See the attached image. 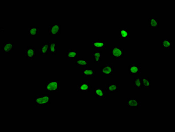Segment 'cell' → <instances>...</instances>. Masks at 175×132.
I'll return each mask as SVG.
<instances>
[{
    "mask_svg": "<svg viewBox=\"0 0 175 132\" xmlns=\"http://www.w3.org/2000/svg\"><path fill=\"white\" fill-rule=\"evenodd\" d=\"M106 43L105 41L92 42V49L96 50H104L106 49Z\"/></svg>",
    "mask_w": 175,
    "mask_h": 132,
    "instance_id": "5bb4252c",
    "label": "cell"
},
{
    "mask_svg": "<svg viewBox=\"0 0 175 132\" xmlns=\"http://www.w3.org/2000/svg\"><path fill=\"white\" fill-rule=\"evenodd\" d=\"M110 52L113 60H120L124 57V50L120 46H113Z\"/></svg>",
    "mask_w": 175,
    "mask_h": 132,
    "instance_id": "3957f363",
    "label": "cell"
},
{
    "mask_svg": "<svg viewBox=\"0 0 175 132\" xmlns=\"http://www.w3.org/2000/svg\"><path fill=\"white\" fill-rule=\"evenodd\" d=\"M36 106H49L51 104L50 96L49 95H38L34 98Z\"/></svg>",
    "mask_w": 175,
    "mask_h": 132,
    "instance_id": "6da1fadb",
    "label": "cell"
},
{
    "mask_svg": "<svg viewBox=\"0 0 175 132\" xmlns=\"http://www.w3.org/2000/svg\"><path fill=\"white\" fill-rule=\"evenodd\" d=\"M45 89L49 92H59L61 90L60 81L48 80L45 82Z\"/></svg>",
    "mask_w": 175,
    "mask_h": 132,
    "instance_id": "7a4b0ae2",
    "label": "cell"
},
{
    "mask_svg": "<svg viewBox=\"0 0 175 132\" xmlns=\"http://www.w3.org/2000/svg\"><path fill=\"white\" fill-rule=\"evenodd\" d=\"M128 71L131 75H138L141 74V67L137 63H131L128 66Z\"/></svg>",
    "mask_w": 175,
    "mask_h": 132,
    "instance_id": "7c38bea8",
    "label": "cell"
},
{
    "mask_svg": "<svg viewBox=\"0 0 175 132\" xmlns=\"http://www.w3.org/2000/svg\"><path fill=\"white\" fill-rule=\"evenodd\" d=\"M50 42H43L42 45L39 46L40 54L43 57H45L49 52V47Z\"/></svg>",
    "mask_w": 175,
    "mask_h": 132,
    "instance_id": "4fadbf2b",
    "label": "cell"
},
{
    "mask_svg": "<svg viewBox=\"0 0 175 132\" xmlns=\"http://www.w3.org/2000/svg\"><path fill=\"white\" fill-rule=\"evenodd\" d=\"M130 32L126 28H120L119 29V35L121 39H130Z\"/></svg>",
    "mask_w": 175,
    "mask_h": 132,
    "instance_id": "9a60e30c",
    "label": "cell"
},
{
    "mask_svg": "<svg viewBox=\"0 0 175 132\" xmlns=\"http://www.w3.org/2000/svg\"><path fill=\"white\" fill-rule=\"evenodd\" d=\"M94 95L97 99H104L106 98V92L101 88H94Z\"/></svg>",
    "mask_w": 175,
    "mask_h": 132,
    "instance_id": "2e32d148",
    "label": "cell"
},
{
    "mask_svg": "<svg viewBox=\"0 0 175 132\" xmlns=\"http://www.w3.org/2000/svg\"><path fill=\"white\" fill-rule=\"evenodd\" d=\"M126 104L131 109H138L141 106V103L135 98H128L127 99Z\"/></svg>",
    "mask_w": 175,
    "mask_h": 132,
    "instance_id": "8992f818",
    "label": "cell"
},
{
    "mask_svg": "<svg viewBox=\"0 0 175 132\" xmlns=\"http://www.w3.org/2000/svg\"><path fill=\"white\" fill-rule=\"evenodd\" d=\"M81 73L85 78H94L96 71L95 70L91 67H85L84 69L81 70Z\"/></svg>",
    "mask_w": 175,
    "mask_h": 132,
    "instance_id": "ba28073f",
    "label": "cell"
},
{
    "mask_svg": "<svg viewBox=\"0 0 175 132\" xmlns=\"http://www.w3.org/2000/svg\"><path fill=\"white\" fill-rule=\"evenodd\" d=\"M147 26L149 28H159V21L158 18L155 17L149 18L147 20Z\"/></svg>",
    "mask_w": 175,
    "mask_h": 132,
    "instance_id": "8fae6325",
    "label": "cell"
},
{
    "mask_svg": "<svg viewBox=\"0 0 175 132\" xmlns=\"http://www.w3.org/2000/svg\"><path fill=\"white\" fill-rule=\"evenodd\" d=\"M39 29L38 27L30 26L28 29V34L31 36H36L38 35Z\"/></svg>",
    "mask_w": 175,
    "mask_h": 132,
    "instance_id": "cb8c5ba5",
    "label": "cell"
},
{
    "mask_svg": "<svg viewBox=\"0 0 175 132\" xmlns=\"http://www.w3.org/2000/svg\"><path fill=\"white\" fill-rule=\"evenodd\" d=\"M133 85L134 88L137 89H138L142 88V80L141 78L140 77H135L133 81Z\"/></svg>",
    "mask_w": 175,
    "mask_h": 132,
    "instance_id": "603a6c76",
    "label": "cell"
},
{
    "mask_svg": "<svg viewBox=\"0 0 175 132\" xmlns=\"http://www.w3.org/2000/svg\"><path fill=\"white\" fill-rule=\"evenodd\" d=\"M91 88H92V85L89 84V82L87 81H82L78 84L77 90L78 92H89Z\"/></svg>",
    "mask_w": 175,
    "mask_h": 132,
    "instance_id": "9c48e42d",
    "label": "cell"
},
{
    "mask_svg": "<svg viewBox=\"0 0 175 132\" xmlns=\"http://www.w3.org/2000/svg\"><path fill=\"white\" fill-rule=\"evenodd\" d=\"M48 32L49 35L51 36H58L61 34V24H52L49 26Z\"/></svg>",
    "mask_w": 175,
    "mask_h": 132,
    "instance_id": "5b68a950",
    "label": "cell"
},
{
    "mask_svg": "<svg viewBox=\"0 0 175 132\" xmlns=\"http://www.w3.org/2000/svg\"><path fill=\"white\" fill-rule=\"evenodd\" d=\"M91 56L94 60V63L96 64L99 63V62L102 61L103 55H102V52L101 51L95 50L92 53Z\"/></svg>",
    "mask_w": 175,
    "mask_h": 132,
    "instance_id": "d6986e66",
    "label": "cell"
},
{
    "mask_svg": "<svg viewBox=\"0 0 175 132\" xmlns=\"http://www.w3.org/2000/svg\"><path fill=\"white\" fill-rule=\"evenodd\" d=\"M120 84H110L106 85V91L110 93H114L119 91L120 89Z\"/></svg>",
    "mask_w": 175,
    "mask_h": 132,
    "instance_id": "ac0fdd59",
    "label": "cell"
},
{
    "mask_svg": "<svg viewBox=\"0 0 175 132\" xmlns=\"http://www.w3.org/2000/svg\"><path fill=\"white\" fill-rule=\"evenodd\" d=\"M36 49L34 47L31 46H27L25 49V56L28 60H34L36 57Z\"/></svg>",
    "mask_w": 175,
    "mask_h": 132,
    "instance_id": "277c9868",
    "label": "cell"
},
{
    "mask_svg": "<svg viewBox=\"0 0 175 132\" xmlns=\"http://www.w3.org/2000/svg\"><path fill=\"white\" fill-rule=\"evenodd\" d=\"M142 88H150L151 87V80L148 78H141Z\"/></svg>",
    "mask_w": 175,
    "mask_h": 132,
    "instance_id": "7402d4cb",
    "label": "cell"
},
{
    "mask_svg": "<svg viewBox=\"0 0 175 132\" xmlns=\"http://www.w3.org/2000/svg\"><path fill=\"white\" fill-rule=\"evenodd\" d=\"M1 49L2 50L3 53L9 54L14 49V43L12 42H4L2 47L1 48Z\"/></svg>",
    "mask_w": 175,
    "mask_h": 132,
    "instance_id": "30bf717a",
    "label": "cell"
},
{
    "mask_svg": "<svg viewBox=\"0 0 175 132\" xmlns=\"http://www.w3.org/2000/svg\"><path fill=\"white\" fill-rule=\"evenodd\" d=\"M74 63L78 67H87L88 65V61L84 59H76L74 60Z\"/></svg>",
    "mask_w": 175,
    "mask_h": 132,
    "instance_id": "44dd1931",
    "label": "cell"
},
{
    "mask_svg": "<svg viewBox=\"0 0 175 132\" xmlns=\"http://www.w3.org/2000/svg\"><path fill=\"white\" fill-rule=\"evenodd\" d=\"M66 57L67 60H75L78 58V50L68 49L66 51Z\"/></svg>",
    "mask_w": 175,
    "mask_h": 132,
    "instance_id": "e0dca14e",
    "label": "cell"
},
{
    "mask_svg": "<svg viewBox=\"0 0 175 132\" xmlns=\"http://www.w3.org/2000/svg\"><path fill=\"white\" fill-rule=\"evenodd\" d=\"M49 52L52 55H56L57 53L56 43L54 42H50Z\"/></svg>",
    "mask_w": 175,
    "mask_h": 132,
    "instance_id": "d4e9b609",
    "label": "cell"
},
{
    "mask_svg": "<svg viewBox=\"0 0 175 132\" xmlns=\"http://www.w3.org/2000/svg\"><path fill=\"white\" fill-rule=\"evenodd\" d=\"M173 43L172 41L169 39H162V48L164 49H172Z\"/></svg>",
    "mask_w": 175,
    "mask_h": 132,
    "instance_id": "ffe728a7",
    "label": "cell"
},
{
    "mask_svg": "<svg viewBox=\"0 0 175 132\" xmlns=\"http://www.w3.org/2000/svg\"><path fill=\"white\" fill-rule=\"evenodd\" d=\"M100 71H101V74H104V75H112L114 74L113 66H111L109 63H107L104 66H101L100 67Z\"/></svg>",
    "mask_w": 175,
    "mask_h": 132,
    "instance_id": "52a82bcc",
    "label": "cell"
}]
</instances>
